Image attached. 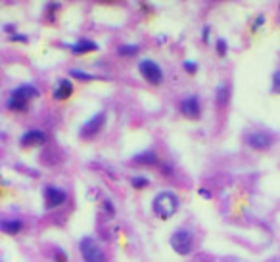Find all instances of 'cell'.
<instances>
[{
    "label": "cell",
    "instance_id": "1",
    "mask_svg": "<svg viewBox=\"0 0 280 262\" xmlns=\"http://www.w3.org/2000/svg\"><path fill=\"white\" fill-rule=\"evenodd\" d=\"M39 96V88L35 85H20L10 92V98L6 102V108L10 111H27L29 102Z\"/></svg>",
    "mask_w": 280,
    "mask_h": 262
},
{
    "label": "cell",
    "instance_id": "2",
    "mask_svg": "<svg viewBox=\"0 0 280 262\" xmlns=\"http://www.w3.org/2000/svg\"><path fill=\"white\" fill-rule=\"evenodd\" d=\"M179 207H181V201H179V197H177L175 192H162V194H158V196L154 197V201H152L154 215L163 220L171 218L179 211Z\"/></svg>",
    "mask_w": 280,
    "mask_h": 262
},
{
    "label": "cell",
    "instance_id": "3",
    "mask_svg": "<svg viewBox=\"0 0 280 262\" xmlns=\"http://www.w3.org/2000/svg\"><path fill=\"white\" fill-rule=\"evenodd\" d=\"M79 253L85 262H108V255L94 238H83L79 243Z\"/></svg>",
    "mask_w": 280,
    "mask_h": 262
},
{
    "label": "cell",
    "instance_id": "4",
    "mask_svg": "<svg viewBox=\"0 0 280 262\" xmlns=\"http://www.w3.org/2000/svg\"><path fill=\"white\" fill-rule=\"evenodd\" d=\"M139 73L142 75V79L152 85V87H160L163 83V69L160 64H156L154 60H140L139 64Z\"/></svg>",
    "mask_w": 280,
    "mask_h": 262
},
{
    "label": "cell",
    "instance_id": "5",
    "mask_svg": "<svg viewBox=\"0 0 280 262\" xmlns=\"http://www.w3.org/2000/svg\"><path fill=\"white\" fill-rule=\"evenodd\" d=\"M169 241H171L173 251L177 255H181V257H187V255H190L194 251V236L188 230H177Z\"/></svg>",
    "mask_w": 280,
    "mask_h": 262
},
{
    "label": "cell",
    "instance_id": "6",
    "mask_svg": "<svg viewBox=\"0 0 280 262\" xmlns=\"http://www.w3.org/2000/svg\"><path fill=\"white\" fill-rule=\"evenodd\" d=\"M45 207L47 211H54L68 201V192L58 186H45Z\"/></svg>",
    "mask_w": 280,
    "mask_h": 262
},
{
    "label": "cell",
    "instance_id": "7",
    "mask_svg": "<svg viewBox=\"0 0 280 262\" xmlns=\"http://www.w3.org/2000/svg\"><path fill=\"white\" fill-rule=\"evenodd\" d=\"M106 119H108V113H106V111L96 113L94 117H91V119L81 127L79 134H81L83 138H93V136H96V134H100L102 129L106 127Z\"/></svg>",
    "mask_w": 280,
    "mask_h": 262
},
{
    "label": "cell",
    "instance_id": "8",
    "mask_svg": "<svg viewBox=\"0 0 280 262\" xmlns=\"http://www.w3.org/2000/svg\"><path fill=\"white\" fill-rule=\"evenodd\" d=\"M246 144H248L252 150H256V152H265V150H271V148H273L275 138H273L271 134H267V132L256 131V132H250V134L246 136Z\"/></svg>",
    "mask_w": 280,
    "mask_h": 262
},
{
    "label": "cell",
    "instance_id": "9",
    "mask_svg": "<svg viewBox=\"0 0 280 262\" xmlns=\"http://www.w3.org/2000/svg\"><path fill=\"white\" fill-rule=\"evenodd\" d=\"M179 109H181V113H183V117H187V119H190V121L200 119V115H202V104H200V98H198L196 94L188 96V98H185V100L181 102Z\"/></svg>",
    "mask_w": 280,
    "mask_h": 262
},
{
    "label": "cell",
    "instance_id": "10",
    "mask_svg": "<svg viewBox=\"0 0 280 262\" xmlns=\"http://www.w3.org/2000/svg\"><path fill=\"white\" fill-rule=\"evenodd\" d=\"M48 142V134L41 129H31V131L23 132L20 136V144L23 148H39V146H45Z\"/></svg>",
    "mask_w": 280,
    "mask_h": 262
},
{
    "label": "cell",
    "instance_id": "11",
    "mask_svg": "<svg viewBox=\"0 0 280 262\" xmlns=\"http://www.w3.org/2000/svg\"><path fill=\"white\" fill-rule=\"evenodd\" d=\"M25 228V222L22 218H4L0 220V232L8 234V236H18L22 234Z\"/></svg>",
    "mask_w": 280,
    "mask_h": 262
},
{
    "label": "cell",
    "instance_id": "12",
    "mask_svg": "<svg viewBox=\"0 0 280 262\" xmlns=\"http://www.w3.org/2000/svg\"><path fill=\"white\" fill-rule=\"evenodd\" d=\"M73 83H71L70 79H60L58 83H56V88H54V92H52V96H54V100H58V102H64V100H68L71 94H73Z\"/></svg>",
    "mask_w": 280,
    "mask_h": 262
},
{
    "label": "cell",
    "instance_id": "13",
    "mask_svg": "<svg viewBox=\"0 0 280 262\" xmlns=\"http://www.w3.org/2000/svg\"><path fill=\"white\" fill-rule=\"evenodd\" d=\"M133 163L135 165H140V167H156L160 163V157L154 150H146V152L139 153L133 157Z\"/></svg>",
    "mask_w": 280,
    "mask_h": 262
},
{
    "label": "cell",
    "instance_id": "14",
    "mask_svg": "<svg viewBox=\"0 0 280 262\" xmlns=\"http://www.w3.org/2000/svg\"><path fill=\"white\" fill-rule=\"evenodd\" d=\"M231 98H233V88L229 87L227 83H223V85H219L215 88V104L219 108H227L231 104Z\"/></svg>",
    "mask_w": 280,
    "mask_h": 262
},
{
    "label": "cell",
    "instance_id": "15",
    "mask_svg": "<svg viewBox=\"0 0 280 262\" xmlns=\"http://www.w3.org/2000/svg\"><path fill=\"white\" fill-rule=\"evenodd\" d=\"M70 50L71 54H89V52H96L98 50V44L91 41V39H79L75 41L73 44H70Z\"/></svg>",
    "mask_w": 280,
    "mask_h": 262
},
{
    "label": "cell",
    "instance_id": "16",
    "mask_svg": "<svg viewBox=\"0 0 280 262\" xmlns=\"http://www.w3.org/2000/svg\"><path fill=\"white\" fill-rule=\"evenodd\" d=\"M140 52V46L139 44H121V46H117V54L121 56V58H135L137 54Z\"/></svg>",
    "mask_w": 280,
    "mask_h": 262
},
{
    "label": "cell",
    "instance_id": "17",
    "mask_svg": "<svg viewBox=\"0 0 280 262\" xmlns=\"http://www.w3.org/2000/svg\"><path fill=\"white\" fill-rule=\"evenodd\" d=\"M70 75L73 79H79V81H96L98 77L93 73H87V71H81V69H71Z\"/></svg>",
    "mask_w": 280,
    "mask_h": 262
},
{
    "label": "cell",
    "instance_id": "18",
    "mask_svg": "<svg viewBox=\"0 0 280 262\" xmlns=\"http://www.w3.org/2000/svg\"><path fill=\"white\" fill-rule=\"evenodd\" d=\"M131 186H133L135 190H144V188L150 186V178H148V176H133V178H131Z\"/></svg>",
    "mask_w": 280,
    "mask_h": 262
},
{
    "label": "cell",
    "instance_id": "19",
    "mask_svg": "<svg viewBox=\"0 0 280 262\" xmlns=\"http://www.w3.org/2000/svg\"><path fill=\"white\" fill-rule=\"evenodd\" d=\"M215 50H217V54H219L221 58H225V56H227V52H229V44H227V41L219 39L217 44H215Z\"/></svg>",
    "mask_w": 280,
    "mask_h": 262
},
{
    "label": "cell",
    "instance_id": "20",
    "mask_svg": "<svg viewBox=\"0 0 280 262\" xmlns=\"http://www.w3.org/2000/svg\"><path fill=\"white\" fill-rule=\"evenodd\" d=\"M271 90L273 94H280V69L273 73V83H271Z\"/></svg>",
    "mask_w": 280,
    "mask_h": 262
},
{
    "label": "cell",
    "instance_id": "21",
    "mask_svg": "<svg viewBox=\"0 0 280 262\" xmlns=\"http://www.w3.org/2000/svg\"><path fill=\"white\" fill-rule=\"evenodd\" d=\"M54 261L56 262H68L70 259H68V253H66L64 249L56 247V249H54Z\"/></svg>",
    "mask_w": 280,
    "mask_h": 262
},
{
    "label": "cell",
    "instance_id": "22",
    "mask_svg": "<svg viewBox=\"0 0 280 262\" xmlns=\"http://www.w3.org/2000/svg\"><path fill=\"white\" fill-rule=\"evenodd\" d=\"M102 209H104V213H106V215H110V217H114V215H116V205H114L110 199H104Z\"/></svg>",
    "mask_w": 280,
    "mask_h": 262
},
{
    "label": "cell",
    "instance_id": "23",
    "mask_svg": "<svg viewBox=\"0 0 280 262\" xmlns=\"http://www.w3.org/2000/svg\"><path fill=\"white\" fill-rule=\"evenodd\" d=\"M183 67H185V71L190 73V75L198 73V64H196V62H192V60H185V62H183Z\"/></svg>",
    "mask_w": 280,
    "mask_h": 262
},
{
    "label": "cell",
    "instance_id": "24",
    "mask_svg": "<svg viewBox=\"0 0 280 262\" xmlns=\"http://www.w3.org/2000/svg\"><path fill=\"white\" fill-rule=\"evenodd\" d=\"M158 167H160V169H162V173H163V175H173V165H171V163H162V165H158Z\"/></svg>",
    "mask_w": 280,
    "mask_h": 262
},
{
    "label": "cell",
    "instance_id": "25",
    "mask_svg": "<svg viewBox=\"0 0 280 262\" xmlns=\"http://www.w3.org/2000/svg\"><path fill=\"white\" fill-rule=\"evenodd\" d=\"M263 23H265V16H263V14H259V16L256 18V22H254V31H257Z\"/></svg>",
    "mask_w": 280,
    "mask_h": 262
},
{
    "label": "cell",
    "instance_id": "26",
    "mask_svg": "<svg viewBox=\"0 0 280 262\" xmlns=\"http://www.w3.org/2000/svg\"><path fill=\"white\" fill-rule=\"evenodd\" d=\"M10 41H20V43H27V37L25 35H20V33H14L10 37Z\"/></svg>",
    "mask_w": 280,
    "mask_h": 262
},
{
    "label": "cell",
    "instance_id": "27",
    "mask_svg": "<svg viewBox=\"0 0 280 262\" xmlns=\"http://www.w3.org/2000/svg\"><path fill=\"white\" fill-rule=\"evenodd\" d=\"M198 194H200V196H204L206 197V199H210V192H208V190H202V188H200V190H198Z\"/></svg>",
    "mask_w": 280,
    "mask_h": 262
}]
</instances>
